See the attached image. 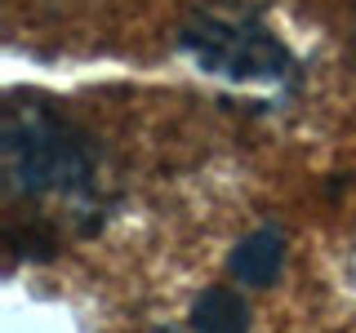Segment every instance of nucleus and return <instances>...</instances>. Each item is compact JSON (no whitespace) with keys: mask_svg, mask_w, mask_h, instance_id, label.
<instances>
[{"mask_svg":"<svg viewBox=\"0 0 356 333\" xmlns=\"http://www.w3.org/2000/svg\"><path fill=\"white\" fill-rule=\"evenodd\" d=\"M5 169L18 191L44 196V191H81V187H89L94 160H89V147L76 138V129L58 111L18 107L5 120Z\"/></svg>","mask_w":356,"mask_h":333,"instance_id":"f257e3e1","label":"nucleus"},{"mask_svg":"<svg viewBox=\"0 0 356 333\" xmlns=\"http://www.w3.org/2000/svg\"><path fill=\"white\" fill-rule=\"evenodd\" d=\"M196 333H250V307L236 289H205L192 302Z\"/></svg>","mask_w":356,"mask_h":333,"instance_id":"20e7f679","label":"nucleus"},{"mask_svg":"<svg viewBox=\"0 0 356 333\" xmlns=\"http://www.w3.org/2000/svg\"><path fill=\"white\" fill-rule=\"evenodd\" d=\"M178 40L205 71L227 80H285L294 67L285 44L245 14H196Z\"/></svg>","mask_w":356,"mask_h":333,"instance_id":"f03ea898","label":"nucleus"},{"mask_svg":"<svg viewBox=\"0 0 356 333\" xmlns=\"http://www.w3.org/2000/svg\"><path fill=\"white\" fill-rule=\"evenodd\" d=\"M285 266V236L276 227H263V231H250L236 249H232V275L250 289H267L276 284Z\"/></svg>","mask_w":356,"mask_h":333,"instance_id":"7ed1b4c3","label":"nucleus"}]
</instances>
